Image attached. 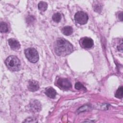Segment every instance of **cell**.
I'll use <instances>...</instances> for the list:
<instances>
[{
  "instance_id": "obj_1",
  "label": "cell",
  "mask_w": 123,
  "mask_h": 123,
  "mask_svg": "<svg viewBox=\"0 0 123 123\" xmlns=\"http://www.w3.org/2000/svg\"><path fill=\"white\" fill-rule=\"evenodd\" d=\"M73 49L72 44L62 38L58 39L54 46L55 52L59 56H64L67 55L73 52Z\"/></svg>"
},
{
  "instance_id": "obj_2",
  "label": "cell",
  "mask_w": 123,
  "mask_h": 123,
  "mask_svg": "<svg viewBox=\"0 0 123 123\" xmlns=\"http://www.w3.org/2000/svg\"><path fill=\"white\" fill-rule=\"evenodd\" d=\"M7 67L12 71H18L21 68V62L19 59L15 56H9L5 60Z\"/></svg>"
},
{
  "instance_id": "obj_3",
  "label": "cell",
  "mask_w": 123,
  "mask_h": 123,
  "mask_svg": "<svg viewBox=\"0 0 123 123\" xmlns=\"http://www.w3.org/2000/svg\"><path fill=\"white\" fill-rule=\"evenodd\" d=\"M25 53L27 59L31 62L35 63L39 60V55L37 50L33 48L26 49Z\"/></svg>"
},
{
  "instance_id": "obj_4",
  "label": "cell",
  "mask_w": 123,
  "mask_h": 123,
  "mask_svg": "<svg viewBox=\"0 0 123 123\" xmlns=\"http://www.w3.org/2000/svg\"><path fill=\"white\" fill-rule=\"evenodd\" d=\"M74 19L77 23L80 25H84L87 23L88 17L86 12L82 11H79L75 13Z\"/></svg>"
},
{
  "instance_id": "obj_5",
  "label": "cell",
  "mask_w": 123,
  "mask_h": 123,
  "mask_svg": "<svg viewBox=\"0 0 123 123\" xmlns=\"http://www.w3.org/2000/svg\"><path fill=\"white\" fill-rule=\"evenodd\" d=\"M56 85L61 89L67 90L72 87V84L67 78H59L56 82Z\"/></svg>"
},
{
  "instance_id": "obj_6",
  "label": "cell",
  "mask_w": 123,
  "mask_h": 123,
  "mask_svg": "<svg viewBox=\"0 0 123 123\" xmlns=\"http://www.w3.org/2000/svg\"><path fill=\"white\" fill-rule=\"evenodd\" d=\"M79 43L82 47L86 49L91 48L94 45L93 39L88 37L82 38L79 41Z\"/></svg>"
},
{
  "instance_id": "obj_7",
  "label": "cell",
  "mask_w": 123,
  "mask_h": 123,
  "mask_svg": "<svg viewBox=\"0 0 123 123\" xmlns=\"http://www.w3.org/2000/svg\"><path fill=\"white\" fill-rule=\"evenodd\" d=\"M30 107L31 110L34 112L39 111L41 109V104L37 100H32L30 103Z\"/></svg>"
},
{
  "instance_id": "obj_8",
  "label": "cell",
  "mask_w": 123,
  "mask_h": 123,
  "mask_svg": "<svg viewBox=\"0 0 123 123\" xmlns=\"http://www.w3.org/2000/svg\"><path fill=\"white\" fill-rule=\"evenodd\" d=\"M28 89L31 91H35L37 90L39 88L38 83L35 80H30L28 82Z\"/></svg>"
},
{
  "instance_id": "obj_9",
  "label": "cell",
  "mask_w": 123,
  "mask_h": 123,
  "mask_svg": "<svg viewBox=\"0 0 123 123\" xmlns=\"http://www.w3.org/2000/svg\"><path fill=\"white\" fill-rule=\"evenodd\" d=\"M8 43L11 48L13 50H17L20 49V44L19 42L14 38H10L8 40Z\"/></svg>"
},
{
  "instance_id": "obj_10",
  "label": "cell",
  "mask_w": 123,
  "mask_h": 123,
  "mask_svg": "<svg viewBox=\"0 0 123 123\" xmlns=\"http://www.w3.org/2000/svg\"><path fill=\"white\" fill-rule=\"evenodd\" d=\"M45 94L48 97L51 98H55L57 93L56 90L52 87H49L46 89Z\"/></svg>"
},
{
  "instance_id": "obj_11",
  "label": "cell",
  "mask_w": 123,
  "mask_h": 123,
  "mask_svg": "<svg viewBox=\"0 0 123 123\" xmlns=\"http://www.w3.org/2000/svg\"><path fill=\"white\" fill-rule=\"evenodd\" d=\"M62 31L64 35L66 36H69L72 34L73 29L71 26H66L62 28Z\"/></svg>"
},
{
  "instance_id": "obj_12",
  "label": "cell",
  "mask_w": 123,
  "mask_h": 123,
  "mask_svg": "<svg viewBox=\"0 0 123 123\" xmlns=\"http://www.w3.org/2000/svg\"><path fill=\"white\" fill-rule=\"evenodd\" d=\"M48 4L45 1H40L38 4V8L41 11H45L47 10Z\"/></svg>"
},
{
  "instance_id": "obj_13",
  "label": "cell",
  "mask_w": 123,
  "mask_h": 123,
  "mask_svg": "<svg viewBox=\"0 0 123 123\" xmlns=\"http://www.w3.org/2000/svg\"><path fill=\"white\" fill-rule=\"evenodd\" d=\"M8 27L7 24L3 22L0 23V32L1 33H6L8 31Z\"/></svg>"
},
{
  "instance_id": "obj_14",
  "label": "cell",
  "mask_w": 123,
  "mask_h": 123,
  "mask_svg": "<svg viewBox=\"0 0 123 123\" xmlns=\"http://www.w3.org/2000/svg\"><path fill=\"white\" fill-rule=\"evenodd\" d=\"M115 97L118 98H123V86H120L117 90L116 91L115 94Z\"/></svg>"
},
{
  "instance_id": "obj_15",
  "label": "cell",
  "mask_w": 123,
  "mask_h": 123,
  "mask_svg": "<svg viewBox=\"0 0 123 123\" xmlns=\"http://www.w3.org/2000/svg\"><path fill=\"white\" fill-rule=\"evenodd\" d=\"M61 17H61V14L59 12H57V13H54L53 15V16L52 17V20L54 22H55L56 23H58L61 21Z\"/></svg>"
},
{
  "instance_id": "obj_16",
  "label": "cell",
  "mask_w": 123,
  "mask_h": 123,
  "mask_svg": "<svg viewBox=\"0 0 123 123\" xmlns=\"http://www.w3.org/2000/svg\"><path fill=\"white\" fill-rule=\"evenodd\" d=\"M74 87H75V88H76L77 90H80L81 89H86V88L83 86V85H82L80 82L76 83L75 84V86H74Z\"/></svg>"
},
{
  "instance_id": "obj_17",
  "label": "cell",
  "mask_w": 123,
  "mask_h": 123,
  "mask_svg": "<svg viewBox=\"0 0 123 123\" xmlns=\"http://www.w3.org/2000/svg\"><path fill=\"white\" fill-rule=\"evenodd\" d=\"M94 10L96 12H100L102 9V6L99 3H97L95 5L94 7Z\"/></svg>"
}]
</instances>
